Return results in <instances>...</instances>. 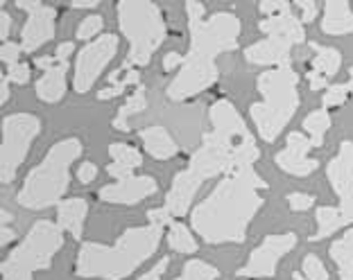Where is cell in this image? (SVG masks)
Wrapping results in <instances>:
<instances>
[{
  "label": "cell",
  "mask_w": 353,
  "mask_h": 280,
  "mask_svg": "<svg viewBox=\"0 0 353 280\" xmlns=\"http://www.w3.org/2000/svg\"><path fill=\"white\" fill-rule=\"evenodd\" d=\"M208 116H211V131L202 136V145L190 156L186 170L176 172L165 195L163 208L172 217H183L190 211L192 199L208 179L254 165L261 156L256 138L229 100H215Z\"/></svg>",
  "instance_id": "obj_1"
},
{
  "label": "cell",
  "mask_w": 353,
  "mask_h": 280,
  "mask_svg": "<svg viewBox=\"0 0 353 280\" xmlns=\"http://www.w3.org/2000/svg\"><path fill=\"white\" fill-rule=\"evenodd\" d=\"M265 190L268 183L256 174L254 165L224 174L211 195L192 208V230L206 244L245 242L250 224L265 204Z\"/></svg>",
  "instance_id": "obj_2"
},
{
  "label": "cell",
  "mask_w": 353,
  "mask_h": 280,
  "mask_svg": "<svg viewBox=\"0 0 353 280\" xmlns=\"http://www.w3.org/2000/svg\"><path fill=\"white\" fill-rule=\"evenodd\" d=\"M163 230L165 226L159 224H145V226L127 228L114 244L82 242L75 258V276L125 280L157 253L163 239Z\"/></svg>",
  "instance_id": "obj_3"
},
{
  "label": "cell",
  "mask_w": 353,
  "mask_h": 280,
  "mask_svg": "<svg viewBox=\"0 0 353 280\" xmlns=\"http://www.w3.org/2000/svg\"><path fill=\"white\" fill-rule=\"evenodd\" d=\"M82 151L84 145L79 138L54 142L43 161L28 172L16 202L28 211H46L50 206H59L70 188V167L82 156Z\"/></svg>",
  "instance_id": "obj_4"
},
{
  "label": "cell",
  "mask_w": 353,
  "mask_h": 280,
  "mask_svg": "<svg viewBox=\"0 0 353 280\" xmlns=\"http://www.w3.org/2000/svg\"><path fill=\"white\" fill-rule=\"evenodd\" d=\"M296 86H299V75L294 73L290 61L265 70L256 79V89L263 95V102L252 104L250 116L265 142H274L299 109L301 98Z\"/></svg>",
  "instance_id": "obj_5"
},
{
  "label": "cell",
  "mask_w": 353,
  "mask_h": 280,
  "mask_svg": "<svg viewBox=\"0 0 353 280\" xmlns=\"http://www.w3.org/2000/svg\"><path fill=\"white\" fill-rule=\"evenodd\" d=\"M116 12L120 34L130 43L125 61L134 68L148 66L152 54L161 47L168 36L161 7L152 0H118Z\"/></svg>",
  "instance_id": "obj_6"
},
{
  "label": "cell",
  "mask_w": 353,
  "mask_h": 280,
  "mask_svg": "<svg viewBox=\"0 0 353 280\" xmlns=\"http://www.w3.org/2000/svg\"><path fill=\"white\" fill-rule=\"evenodd\" d=\"M63 246V230L57 222L39 219L32 224L21 244L3 260V280H34L37 271H48Z\"/></svg>",
  "instance_id": "obj_7"
},
{
  "label": "cell",
  "mask_w": 353,
  "mask_h": 280,
  "mask_svg": "<svg viewBox=\"0 0 353 280\" xmlns=\"http://www.w3.org/2000/svg\"><path fill=\"white\" fill-rule=\"evenodd\" d=\"M188 28H190V54L215 59L222 52H231L238 47L240 21L229 12H218L206 19V7L197 0L186 3Z\"/></svg>",
  "instance_id": "obj_8"
},
{
  "label": "cell",
  "mask_w": 353,
  "mask_h": 280,
  "mask_svg": "<svg viewBox=\"0 0 353 280\" xmlns=\"http://www.w3.org/2000/svg\"><path fill=\"white\" fill-rule=\"evenodd\" d=\"M259 30L268 34L263 41L245 47V59L254 66H283L290 61L294 45L306 41L303 23L294 12H283L259 23Z\"/></svg>",
  "instance_id": "obj_9"
},
{
  "label": "cell",
  "mask_w": 353,
  "mask_h": 280,
  "mask_svg": "<svg viewBox=\"0 0 353 280\" xmlns=\"http://www.w3.org/2000/svg\"><path fill=\"white\" fill-rule=\"evenodd\" d=\"M41 133V120L34 114H12L3 118V147H0V181L12 183L26 163L32 142Z\"/></svg>",
  "instance_id": "obj_10"
},
{
  "label": "cell",
  "mask_w": 353,
  "mask_h": 280,
  "mask_svg": "<svg viewBox=\"0 0 353 280\" xmlns=\"http://www.w3.org/2000/svg\"><path fill=\"white\" fill-rule=\"evenodd\" d=\"M120 39L116 34H100L86 43L82 50L77 52L75 70H73V89L79 95H86L98 82V77L107 70V66L118 54Z\"/></svg>",
  "instance_id": "obj_11"
},
{
  "label": "cell",
  "mask_w": 353,
  "mask_h": 280,
  "mask_svg": "<svg viewBox=\"0 0 353 280\" xmlns=\"http://www.w3.org/2000/svg\"><path fill=\"white\" fill-rule=\"evenodd\" d=\"M218 77H220L218 61L188 52L186 59H183V66L179 68V73L168 84L165 93L172 102H186L202 91L211 89V86L218 82Z\"/></svg>",
  "instance_id": "obj_12"
},
{
  "label": "cell",
  "mask_w": 353,
  "mask_h": 280,
  "mask_svg": "<svg viewBox=\"0 0 353 280\" xmlns=\"http://www.w3.org/2000/svg\"><path fill=\"white\" fill-rule=\"evenodd\" d=\"M296 246V235L294 233H279V235H268L263 239L261 246H256L252 251L250 260L245 267L238 269V276L243 278H272L276 274L279 260L288 255Z\"/></svg>",
  "instance_id": "obj_13"
},
{
  "label": "cell",
  "mask_w": 353,
  "mask_h": 280,
  "mask_svg": "<svg viewBox=\"0 0 353 280\" xmlns=\"http://www.w3.org/2000/svg\"><path fill=\"white\" fill-rule=\"evenodd\" d=\"M312 149V142L306 133L290 131L285 138V147L274 156L276 167L292 177H308L319 167L317 158H310L308 151Z\"/></svg>",
  "instance_id": "obj_14"
},
{
  "label": "cell",
  "mask_w": 353,
  "mask_h": 280,
  "mask_svg": "<svg viewBox=\"0 0 353 280\" xmlns=\"http://www.w3.org/2000/svg\"><path fill=\"white\" fill-rule=\"evenodd\" d=\"M57 32V10L50 5H39L37 10H32L26 19V25L21 30V45L23 52L32 54L39 47L46 45L48 41L54 39Z\"/></svg>",
  "instance_id": "obj_15"
},
{
  "label": "cell",
  "mask_w": 353,
  "mask_h": 280,
  "mask_svg": "<svg viewBox=\"0 0 353 280\" xmlns=\"http://www.w3.org/2000/svg\"><path fill=\"white\" fill-rule=\"evenodd\" d=\"M159 192V183L154 177H148V174H141V177H130L116 183H109V186H102L98 190V197L107 204H120V206H136L141 204L143 199H148Z\"/></svg>",
  "instance_id": "obj_16"
},
{
  "label": "cell",
  "mask_w": 353,
  "mask_h": 280,
  "mask_svg": "<svg viewBox=\"0 0 353 280\" xmlns=\"http://www.w3.org/2000/svg\"><path fill=\"white\" fill-rule=\"evenodd\" d=\"M317 233L310 235V242H322L338 230L347 228L353 224V197L340 199V206H319L315 211Z\"/></svg>",
  "instance_id": "obj_17"
},
{
  "label": "cell",
  "mask_w": 353,
  "mask_h": 280,
  "mask_svg": "<svg viewBox=\"0 0 353 280\" xmlns=\"http://www.w3.org/2000/svg\"><path fill=\"white\" fill-rule=\"evenodd\" d=\"M326 177L333 192L340 199L353 197V142L344 140L340 145L338 156L326 167Z\"/></svg>",
  "instance_id": "obj_18"
},
{
  "label": "cell",
  "mask_w": 353,
  "mask_h": 280,
  "mask_svg": "<svg viewBox=\"0 0 353 280\" xmlns=\"http://www.w3.org/2000/svg\"><path fill=\"white\" fill-rule=\"evenodd\" d=\"M86 215H88V202H86V199H82V197L63 199V202L57 206V224H59V228L73 235L77 242H82Z\"/></svg>",
  "instance_id": "obj_19"
},
{
  "label": "cell",
  "mask_w": 353,
  "mask_h": 280,
  "mask_svg": "<svg viewBox=\"0 0 353 280\" xmlns=\"http://www.w3.org/2000/svg\"><path fill=\"white\" fill-rule=\"evenodd\" d=\"M322 32L328 36H344L353 32V10L347 0H328L324 5Z\"/></svg>",
  "instance_id": "obj_20"
},
{
  "label": "cell",
  "mask_w": 353,
  "mask_h": 280,
  "mask_svg": "<svg viewBox=\"0 0 353 280\" xmlns=\"http://www.w3.org/2000/svg\"><path fill=\"white\" fill-rule=\"evenodd\" d=\"M139 138L148 154L152 158H157V161H168V158H172L176 151H179L170 131L161 125H152V127H145V129H141Z\"/></svg>",
  "instance_id": "obj_21"
},
{
  "label": "cell",
  "mask_w": 353,
  "mask_h": 280,
  "mask_svg": "<svg viewBox=\"0 0 353 280\" xmlns=\"http://www.w3.org/2000/svg\"><path fill=\"white\" fill-rule=\"evenodd\" d=\"M66 73H68V61L48 68L34 84L37 98L46 104H57L59 100H63V95H66Z\"/></svg>",
  "instance_id": "obj_22"
},
{
  "label": "cell",
  "mask_w": 353,
  "mask_h": 280,
  "mask_svg": "<svg viewBox=\"0 0 353 280\" xmlns=\"http://www.w3.org/2000/svg\"><path fill=\"white\" fill-rule=\"evenodd\" d=\"M328 253L340 269V280H353V228L335 239Z\"/></svg>",
  "instance_id": "obj_23"
},
{
  "label": "cell",
  "mask_w": 353,
  "mask_h": 280,
  "mask_svg": "<svg viewBox=\"0 0 353 280\" xmlns=\"http://www.w3.org/2000/svg\"><path fill=\"white\" fill-rule=\"evenodd\" d=\"M310 47L315 50V59H312V73L322 75L326 79H331L340 73L342 66V52L338 47H328L319 43H310Z\"/></svg>",
  "instance_id": "obj_24"
},
{
  "label": "cell",
  "mask_w": 353,
  "mask_h": 280,
  "mask_svg": "<svg viewBox=\"0 0 353 280\" xmlns=\"http://www.w3.org/2000/svg\"><path fill=\"white\" fill-rule=\"evenodd\" d=\"M148 107V91L145 86H136V91L130 95V98L125 100L123 107L118 109V114L114 118V129L116 131H130V118L141 114V111H145Z\"/></svg>",
  "instance_id": "obj_25"
},
{
  "label": "cell",
  "mask_w": 353,
  "mask_h": 280,
  "mask_svg": "<svg viewBox=\"0 0 353 280\" xmlns=\"http://www.w3.org/2000/svg\"><path fill=\"white\" fill-rule=\"evenodd\" d=\"M165 239H168V246H170V249L176 251V253L192 255V253L199 251V244H197L195 235L190 233V228L186 226V224H181L176 219H172L170 224H168Z\"/></svg>",
  "instance_id": "obj_26"
},
{
  "label": "cell",
  "mask_w": 353,
  "mask_h": 280,
  "mask_svg": "<svg viewBox=\"0 0 353 280\" xmlns=\"http://www.w3.org/2000/svg\"><path fill=\"white\" fill-rule=\"evenodd\" d=\"M328 127H331V116H328L326 109H317V111H312V114L306 116V120H303V131L308 133L312 147L324 145Z\"/></svg>",
  "instance_id": "obj_27"
},
{
  "label": "cell",
  "mask_w": 353,
  "mask_h": 280,
  "mask_svg": "<svg viewBox=\"0 0 353 280\" xmlns=\"http://www.w3.org/2000/svg\"><path fill=\"white\" fill-rule=\"evenodd\" d=\"M109 156H111V161H114V163L130 167V170H136V167L143 165V154L136 147L127 145V142H111Z\"/></svg>",
  "instance_id": "obj_28"
},
{
  "label": "cell",
  "mask_w": 353,
  "mask_h": 280,
  "mask_svg": "<svg viewBox=\"0 0 353 280\" xmlns=\"http://www.w3.org/2000/svg\"><path fill=\"white\" fill-rule=\"evenodd\" d=\"M349 95H353V66L349 68V82L347 84H333L328 86L324 98H322V109H331V107H342L344 102L349 100Z\"/></svg>",
  "instance_id": "obj_29"
},
{
  "label": "cell",
  "mask_w": 353,
  "mask_h": 280,
  "mask_svg": "<svg viewBox=\"0 0 353 280\" xmlns=\"http://www.w3.org/2000/svg\"><path fill=\"white\" fill-rule=\"evenodd\" d=\"M181 278L183 280H218L220 271L215 269L213 265H208V262H204V260L192 258V260L186 262V265H183Z\"/></svg>",
  "instance_id": "obj_30"
},
{
  "label": "cell",
  "mask_w": 353,
  "mask_h": 280,
  "mask_svg": "<svg viewBox=\"0 0 353 280\" xmlns=\"http://www.w3.org/2000/svg\"><path fill=\"white\" fill-rule=\"evenodd\" d=\"M104 28V19L100 14H88L86 19H82V23L77 25V32H75V36L79 39V41H88L91 43L95 36L100 34Z\"/></svg>",
  "instance_id": "obj_31"
},
{
  "label": "cell",
  "mask_w": 353,
  "mask_h": 280,
  "mask_svg": "<svg viewBox=\"0 0 353 280\" xmlns=\"http://www.w3.org/2000/svg\"><path fill=\"white\" fill-rule=\"evenodd\" d=\"M301 274L306 276V280H328V271L324 267V262L317 255H306L301 262Z\"/></svg>",
  "instance_id": "obj_32"
},
{
  "label": "cell",
  "mask_w": 353,
  "mask_h": 280,
  "mask_svg": "<svg viewBox=\"0 0 353 280\" xmlns=\"http://www.w3.org/2000/svg\"><path fill=\"white\" fill-rule=\"evenodd\" d=\"M21 54H26L21 43L7 41V43H3V47H0V59H3L7 68L14 66V63H21Z\"/></svg>",
  "instance_id": "obj_33"
},
{
  "label": "cell",
  "mask_w": 353,
  "mask_h": 280,
  "mask_svg": "<svg viewBox=\"0 0 353 280\" xmlns=\"http://www.w3.org/2000/svg\"><path fill=\"white\" fill-rule=\"evenodd\" d=\"M288 204H290L294 213H303L315 206V197L306 195V192H292V195H288Z\"/></svg>",
  "instance_id": "obj_34"
},
{
  "label": "cell",
  "mask_w": 353,
  "mask_h": 280,
  "mask_svg": "<svg viewBox=\"0 0 353 280\" xmlns=\"http://www.w3.org/2000/svg\"><path fill=\"white\" fill-rule=\"evenodd\" d=\"M30 75H32V70H30V66H28L26 61L14 63V66L7 68V77H10L12 84H19V86L28 84L30 82Z\"/></svg>",
  "instance_id": "obj_35"
},
{
  "label": "cell",
  "mask_w": 353,
  "mask_h": 280,
  "mask_svg": "<svg viewBox=\"0 0 353 280\" xmlns=\"http://www.w3.org/2000/svg\"><path fill=\"white\" fill-rule=\"evenodd\" d=\"M292 7L301 12V23H312L317 19L319 5L315 3V0H296Z\"/></svg>",
  "instance_id": "obj_36"
},
{
  "label": "cell",
  "mask_w": 353,
  "mask_h": 280,
  "mask_svg": "<svg viewBox=\"0 0 353 280\" xmlns=\"http://www.w3.org/2000/svg\"><path fill=\"white\" fill-rule=\"evenodd\" d=\"M172 222V215L165 211V208H150L148 211V224H159V226H165Z\"/></svg>",
  "instance_id": "obj_37"
},
{
  "label": "cell",
  "mask_w": 353,
  "mask_h": 280,
  "mask_svg": "<svg viewBox=\"0 0 353 280\" xmlns=\"http://www.w3.org/2000/svg\"><path fill=\"white\" fill-rule=\"evenodd\" d=\"M95 177H98V165L95 163H91V161H84L82 165L77 167V179H79V183H91V181H95Z\"/></svg>",
  "instance_id": "obj_38"
},
{
  "label": "cell",
  "mask_w": 353,
  "mask_h": 280,
  "mask_svg": "<svg viewBox=\"0 0 353 280\" xmlns=\"http://www.w3.org/2000/svg\"><path fill=\"white\" fill-rule=\"evenodd\" d=\"M168 265H170V258H168V255H163V258L159 260L154 267H152L150 271H145V274H143L141 278H136V280H161V276L165 274Z\"/></svg>",
  "instance_id": "obj_39"
},
{
  "label": "cell",
  "mask_w": 353,
  "mask_h": 280,
  "mask_svg": "<svg viewBox=\"0 0 353 280\" xmlns=\"http://www.w3.org/2000/svg\"><path fill=\"white\" fill-rule=\"evenodd\" d=\"M107 174H109L111 179L123 181V179L134 177V170H130V167H125V165H120V163H114V161H111V163L107 165Z\"/></svg>",
  "instance_id": "obj_40"
},
{
  "label": "cell",
  "mask_w": 353,
  "mask_h": 280,
  "mask_svg": "<svg viewBox=\"0 0 353 280\" xmlns=\"http://www.w3.org/2000/svg\"><path fill=\"white\" fill-rule=\"evenodd\" d=\"M183 54H179V52H168L165 57H163V70L165 73H172V70H176V68H181L183 66Z\"/></svg>",
  "instance_id": "obj_41"
},
{
  "label": "cell",
  "mask_w": 353,
  "mask_h": 280,
  "mask_svg": "<svg viewBox=\"0 0 353 280\" xmlns=\"http://www.w3.org/2000/svg\"><path fill=\"white\" fill-rule=\"evenodd\" d=\"M73 52H75V43L73 41H63V43L57 45V50H54L52 57L57 59V63H66Z\"/></svg>",
  "instance_id": "obj_42"
},
{
  "label": "cell",
  "mask_w": 353,
  "mask_h": 280,
  "mask_svg": "<svg viewBox=\"0 0 353 280\" xmlns=\"http://www.w3.org/2000/svg\"><path fill=\"white\" fill-rule=\"evenodd\" d=\"M10 28H12V19H10V14L3 10L0 12V41L3 43L10 41Z\"/></svg>",
  "instance_id": "obj_43"
},
{
  "label": "cell",
  "mask_w": 353,
  "mask_h": 280,
  "mask_svg": "<svg viewBox=\"0 0 353 280\" xmlns=\"http://www.w3.org/2000/svg\"><path fill=\"white\" fill-rule=\"evenodd\" d=\"M308 84H310V89L312 91H324V89H328V79L326 77H322V75H317V73H308Z\"/></svg>",
  "instance_id": "obj_44"
},
{
  "label": "cell",
  "mask_w": 353,
  "mask_h": 280,
  "mask_svg": "<svg viewBox=\"0 0 353 280\" xmlns=\"http://www.w3.org/2000/svg\"><path fill=\"white\" fill-rule=\"evenodd\" d=\"M7 100H10V77L3 73L0 75V104H7Z\"/></svg>",
  "instance_id": "obj_45"
},
{
  "label": "cell",
  "mask_w": 353,
  "mask_h": 280,
  "mask_svg": "<svg viewBox=\"0 0 353 280\" xmlns=\"http://www.w3.org/2000/svg\"><path fill=\"white\" fill-rule=\"evenodd\" d=\"M14 239H16L14 228H7V226L0 228V246H3V249H5V246L10 244V242H14Z\"/></svg>",
  "instance_id": "obj_46"
},
{
  "label": "cell",
  "mask_w": 353,
  "mask_h": 280,
  "mask_svg": "<svg viewBox=\"0 0 353 280\" xmlns=\"http://www.w3.org/2000/svg\"><path fill=\"white\" fill-rule=\"evenodd\" d=\"M41 5V0H16V7L19 10H23V12H32V10H37V7Z\"/></svg>",
  "instance_id": "obj_47"
},
{
  "label": "cell",
  "mask_w": 353,
  "mask_h": 280,
  "mask_svg": "<svg viewBox=\"0 0 353 280\" xmlns=\"http://www.w3.org/2000/svg\"><path fill=\"white\" fill-rule=\"evenodd\" d=\"M100 3L98 0H75V3H70L73 10H93V7H98Z\"/></svg>",
  "instance_id": "obj_48"
},
{
  "label": "cell",
  "mask_w": 353,
  "mask_h": 280,
  "mask_svg": "<svg viewBox=\"0 0 353 280\" xmlns=\"http://www.w3.org/2000/svg\"><path fill=\"white\" fill-rule=\"evenodd\" d=\"M7 222H12V213L3 211V226H7Z\"/></svg>",
  "instance_id": "obj_49"
},
{
  "label": "cell",
  "mask_w": 353,
  "mask_h": 280,
  "mask_svg": "<svg viewBox=\"0 0 353 280\" xmlns=\"http://www.w3.org/2000/svg\"><path fill=\"white\" fill-rule=\"evenodd\" d=\"M294 280H306V276L299 274V271H294Z\"/></svg>",
  "instance_id": "obj_50"
},
{
  "label": "cell",
  "mask_w": 353,
  "mask_h": 280,
  "mask_svg": "<svg viewBox=\"0 0 353 280\" xmlns=\"http://www.w3.org/2000/svg\"><path fill=\"white\" fill-rule=\"evenodd\" d=\"M174 280H183V278H181V276H179V278H174Z\"/></svg>",
  "instance_id": "obj_51"
}]
</instances>
